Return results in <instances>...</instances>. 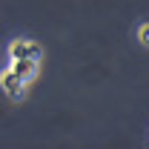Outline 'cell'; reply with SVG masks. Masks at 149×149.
Wrapping results in <instances>:
<instances>
[{"instance_id": "obj_2", "label": "cell", "mask_w": 149, "mask_h": 149, "mask_svg": "<svg viewBox=\"0 0 149 149\" xmlns=\"http://www.w3.org/2000/svg\"><path fill=\"white\" fill-rule=\"evenodd\" d=\"M3 89H6V95H9L12 100H20V97L26 95V80H23L15 69H9V72H3Z\"/></svg>"}, {"instance_id": "obj_3", "label": "cell", "mask_w": 149, "mask_h": 149, "mask_svg": "<svg viewBox=\"0 0 149 149\" xmlns=\"http://www.w3.org/2000/svg\"><path fill=\"white\" fill-rule=\"evenodd\" d=\"M12 69L29 83V80H35V74H37V63L29 60V57H20V60H12Z\"/></svg>"}, {"instance_id": "obj_1", "label": "cell", "mask_w": 149, "mask_h": 149, "mask_svg": "<svg viewBox=\"0 0 149 149\" xmlns=\"http://www.w3.org/2000/svg\"><path fill=\"white\" fill-rule=\"evenodd\" d=\"M20 57H29V60L40 63L43 52H40V46L32 43V40H15V43L9 46V60H20Z\"/></svg>"}, {"instance_id": "obj_4", "label": "cell", "mask_w": 149, "mask_h": 149, "mask_svg": "<svg viewBox=\"0 0 149 149\" xmlns=\"http://www.w3.org/2000/svg\"><path fill=\"white\" fill-rule=\"evenodd\" d=\"M138 40H141V46L149 49V23H143V26L138 29Z\"/></svg>"}]
</instances>
